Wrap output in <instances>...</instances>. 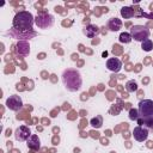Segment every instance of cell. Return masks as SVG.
Returning a JSON list of instances; mask_svg holds the SVG:
<instances>
[{
	"mask_svg": "<svg viewBox=\"0 0 153 153\" xmlns=\"http://www.w3.org/2000/svg\"><path fill=\"white\" fill-rule=\"evenodd\" d=\"M142 16H143V17H148V18H151V19H153V13H151V14H146V13H143Z\"/></svg>",
	"mask_w": 153,
	"mask_h": 153,
	"instance_id": "ffe728a7",
	"label": "cell"
},
{
	"mask_svg": "<svg viewBox=\"0 0 153 153\" xmlns=\"http://www.w3.org/2000/svg\"><path fill=\"white\" fill-rule=\"evenodd\" d=\"M33 17L27 11H22L16 14L13 18V27L12 32H19L17 35H12L14 38H29L27 32H32V25H33Z\"/></svg>",
	"mask_w": 153,
	"mask_h": 153,
	"instance_id": "6da1fadb",
	"label": "cell"
},
{
	"mask_svg": "<svg viewBox=\"0 0 153 153\" xmlns=\"http://www.w3.org/2000/svg\"><path fill=\"white\" fill-rule=\"evenodd\" d=\"M14 136H16V140L18 141H25L31 136V131L26 126H20L16 129Z\"/></svg>",
	"mask_w": 153,
	"mask_h": 153,
	"instance_id": "ba28073f",
	"label": "cell"
},
{
	"mask_svg": "<svg viewBox=\"0 0 153 153\" xmlns=\"http://www.w3.org/2000/svg\"><path fill=\"white\" fill-rule=\"evenodd\" d=\"M131 35L129 32H122L120 35V42L121 43H130L131 42Z\"/></svg>",
	"mask_w": 153,
	"mask_h": 153,
	"instance_id": "2e32d148",
	"label": "cell"
},
{
	"mask_svg": "<svg viewBox=\"0 0 153 153\" xmlns=\"http://www.w3.org/2000/svg\"><path fill=\"white\" fill-rule=\"evenodd\" d=\"M133 136H134V139H135L136 141L143 142V141H146L147 137H148V129H146V128H143V127H141V126H137V127H135L134 130H133Z\"/></svg>",
	"mask_w": 153,
	"mask_h": 153,
	"instance_id": "52a82bcc",
	"label": "cell"
},
{
	"mask_svg": "<svg viewBox=\"0 0 153 153\" xmlns=\"http://www.w3.org/2000/svg\"><path fill=\"white\" fill-rule=\"evenodd\" d=\"M121 16L126 19L128 18H131L134 16V10L131 7H122L121 8Z\"/></svg>",
	"mask_w": 153,
	"mask_h": 153,
	"instance_id": "5bb4252c",
	"label": "cell"
},
{
	"mask_svg": "<svg viewBox=\"0 0 153 153\" xmlns=\"http://www.w3.org/2000/svg\"><path fill=\"white\" fill-rule=\"evenodd\" d=\"M106 68L111 72H118L122 68V61L117 57H111L106 61Z\"/></svg>",
	"mask_w": 153,
	"mask_h": 153,
	"instance_id": "9c48e42d",
	"label": "cell"
},
{
	"mask_svg": "<svg viewBox=\"0 0 153 153\" xmlns=\"http://www.w3.org/2000/svg\"><path fill=\"white\" fill-rule=\"evenodd\" d=\"M108 26H109V29L111 31H118L121 29V26H122V22L120 19H117V18H111L109 20Z\"/></svg>",
	"mask_w": 153,
	"mask_h": 153,
	"instance_id": "8fae6325",
	"label": "cell"
},
{
	"mask_svg": "<svg viewBox=\"0 0 153 153\" xmlns=\"http://www.w3.org/2000/svg\"><path fill=\"white\" fill-rule=\"evenodd\" d=\"M141 48H142L145 51H151V50L153 49V42H152L149 38H147V39H145L143 42H141Z\"/></svg>",
	"mask_w": 153,
	"mask_h": 153,
	"instance_id": "9a60e30c",
	"label": "cell"
},
{
	"mask_svg": "<svg viewBox=\"0 0 153 153\" xmlns=\"http://www.w3.org/2000/svg\"><path fill=\"white\" fill-rule=\"evenodd\" d=\"M6 106L10 109V110H13V111H18L22 109L23 106V102H22V98L17 94H12L7 98L6 100Z\"/></svg>",
	"mask_w": 153,
	"mask_h": 153,
	"instance_id": "8992f818",
	"label": "cell"
},
{
	"mask_svg": "<svg viewBox=\"0 0 153 153\" xmlns=\"http://www.w3.org/2000/svg\"><path fill=\"white\" fill-rule=\"evenodd\" d=\"M129 118L131 121H137L139 120V112L136 109H130L129 110Z\"/></svg>",
	"mask_w": 153,
	"mask_h": 153,
	"instance_id": "d6986e66",
	"label": "cell"
},
{
	"mask_svg": "<svg viewBox=\"0 0 153 153\" xmlns=\"http://www.w3.org/2000/svg\"><path fill=\"white\" fill-rule=\"evenodd\" d=\"M137 112H139V118L147 120L153 117V100L152 99H143L140 100L139 106H137Z\"/></svg>",
	"mask_w": 153,
	"mask_h": 153,
	"instance_id": "3957f363",
	"label": "cell"
},
{
	"mask_svg": "<svg viewBox=\"0 0 153 153\" xmlns=\"http://www.w3.org/2000/svg\"><path fill=\"white\" fill-rule=\"evenodd\" d=\"M35 23L37 24L38 27L47 29V27H50L54 24V17L50 16V14H39V16L36 17Z\"/></svg>",
	"mask_w": 153,
	"mask_h": 153,
	"instance_id": "5b68a950",
	"label": "cell"
},
{
	"mask_svg": "<svg viewBox=\"0 0 153 153\" xmlns=\"http://www.w3.org/2000/svg\"><path fill=\"white\" fill-rule=\"evenodd\" d=\"M137 123H139L141 127L146 128V129H151V130H153V117H152V118H147V120L139 118V120H137Z\"/></svg>",
	"mask_w": 153,
	"mask_h": 153,
	"instance_id": "4fadbf2b",
	"label": "cell"
},
{
	"mask_svg": "<svg viewBox=\"0 0 153 153\" xmlns=\"http://www.w3.org/2000/svg\"><path fill=\"white\" fill-rule=\"evenodd\" d=\"M131 38H134L137 42H143L149 37V30L143 25H134L130 29Z\"/></svg>",
	"mask_w": 153,
	"mask_h": 153,
	"instance_id": "277c9868",
	"label": "cell"
},
{
	"mask_svg": "<svg viewBox=\"0 0 153 153\" xmlns=\"http://www.w3.org/2000/svg\"><path fill=\"white\" fill-rule=\"evenodd\" d=\"M91 126L93 127V128H100L102 127V117L100 116H97V117H94V118H92L91 120Z\"/></svg>",
	"mask_w": 153,
	"mask_h": 153,
	"instance_id": "ac0fdd59",
	"label": "cell"
},
{
	"mask_svg": "<svg viewBox=\"0 0 153 153\" xmlns=\"http://www.w3.org/2000/svg\"><path fill=\"white\" fill-rule=\"evenodd\" d=\"M97 32H98V27H97L96 25H92V24L87 25V26L84 29V33H85L87 37H90V38L94 37Z\"/></svg>",
	"mask_w": 153,
	"mask_h": 153,
	"instance_id": "7c38bea8",
	"label": "cell"
},
{
	"mask_svg": "<svg viewBox=\"0 0 153 153\" xmlns=\"http://www.w3.org/2000/svg\"><path fill=\"white\" fill-rule=\"evenodd\" d=\"M27 141V147L29 148H31V149H33V151H38L39 149V143H41V141H39V139H38V136L37 135H35V134H31V136L26 140Z\"/></svg>",
	"mask_w": 153,
	"mask_h": 153,
	"instance_id": "30bf717a",
	"label": "cell"
},
{
	"mask_svg": "<svg viewBox=\"0 0 153 153\" xmlns=\"http://www.w3.org/2000/svg\"><path fill=\"white\" fill-rule=\"evenodd\" d=\"M126 90L128 92H134L137 90V84L134 81V80H129L127 84H126Z\"/></svg>",
	"mask_w": 153,
	"mask_h": 153,
	"instance_id": "e0dca14e",
	"label": "cell"
},
{
	"mask_svg": "<svg viewBox=\"0 0 153 153\" xmlns=\"http://www.w3.org/2000/svg\"><path fill=\"white\" fill-rule=\"evenodd\" d=\"M62 80H63L66 88L68 91H72V92L80 90L81 84H82V79L80 76V73L74 71V69H66L63 72Z\"/></svg>",
	"mask_w": 153,
	"mask_h": 153,
	"instance_id": "7a4b0ae2",
	"label": "cell"
}]
</instances>
